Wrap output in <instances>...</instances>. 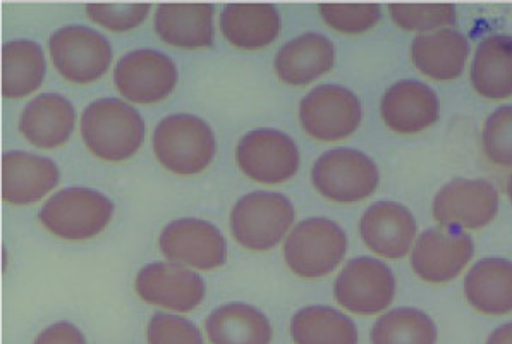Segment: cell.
<instances>
[{
	"mask_svg": "<svg viewBox=\"0 0 512 344\" xmlns=\"http://www.w3.org/2000/svg\"><path fill=\"white\" fill-rule=\"evenodd\" d=\"M160 252L169 262L198 271H214L227 262V240L215 224L183 217L169 222L159 236Z\"/></svg>",
	"mask_w": 512,
	"mask_h": 344,
	"instance_id": "obj_11",
	"label": "cell"
},
{
	"mask_svg": "<svg viewBox=\"0 0 512 344\" xmlns=\"http://www.w3.org/2000/svg\"><path fill=\"white\" fill-rule=\"evenodd\" d=\"M114 215V203L102 191L69 186L45 202L38 219L57 238L85 241L102 233Z\"/></svg>",
	"mask_w": 512,
	"mask_h": 344,
	"instance_id": "obj_4",
	"label": "cell"
},
{
	"mask_svg": "<svg viewBox=\"0 0 512 344\" xmlns=\"http://www.w3.org/2000/svg\"><path fill=\"white\" fill-rule=\"evenodd\" d=\"M507 195H509V200L512 202V172L511 176H509V179H507V185H506Z\"/></svg>",
	"mask_w": 512,
	"mask_h": 344,
	"instance_id": "obj_37",
	"label": "cell"
},
{
	"mask_svg": "<svg viewBox=\"0 0 512 344\" xmlns=\"http://www.w3.org/2000/svg\"><path fill=\"white\" fill-rule=\"evenodd\" d=\"M47 76L42 45L30 38H16L2 47V95L25 99L37 92Z\"/></svg>",
	"mask_w": 512,
	"mask_h": 344,
	"instance_id": "obj_27",
	"label": "cell"
},
{
	"mask_svg": "<svg viewBox=\"0 0 512 344\" xmlns=\"http://www.w3.org/2000/svg\"><path fill=\"white\" fill-rule=\"evenodd\" d=\"M205 331L212 344H270L272 341L269 317L241 301L215 308L205 320Z\"/></svg>",
	"mask_w": 512,
	"mask_h": 344,
	"instance_id": "obj_25",
	"label": "cell"
},
{
	"mask_svg": "<svg viewBox=\"0 0 512 344\" xmlns=\"http://www.w3.org/2000/svg\"><path fill=\"white\" fill-rule=\"evenodd\" d=\"M483 152L495 166L512 167V105L495 109L483 124Z\"/></svg>",
	"mask_w": 512,
	"mask_h": 344,
	"instance_id": "obj_32",
	"label": "cell"
},
{
	"mask_svg": "<svg viewBox=\"0 0 512 344\" xmlns=\"http://www.w3.org/2000/svg\"><path fill=\"white\" fill-rule=\"evenodd\" d=\"M179 73L176 62L165 52L138 49L117 62L114 81L124 99L133 104H157L171 97Z\"/></svg>",
	"mask_w": 512,
	"mask_h": 344,
	"instance_id": "obj_13",
	"label": "cell"
},
{
	"mask_svg": "<svg viewBox=\"0 0 512 344\" xmlns=\"http://www.w3.org/2000/svg\"><path fill=\"white\" fill-rule=\"evenodd\" d=\"M212 4H160L155 9V33L179 49H207L214 45Z\"/></svg>",
	"mask_w": 512,
	"mask_h": 344,
	"instance_id": "obj_21",
	"label": "cell"
},
{
	"mask_svg": "<svg viewBox=\"0 0 512 344\" xmlns=\"http://www.w3.org/2000/svg\"><path fill=\"white\" fill-rule=\"evenodd\" d=\"M487 344H512V322L492 331L488 336Z\"/></svg>",
	"mask_w": 512,
	"mask_h": 344,
	"instance_id": "obj_36",
	"label": "cell"
},
{
	"mask_svg": "<svg viewBox=\"0 0 512 344\" xmlns=\"http://www.w3.org/2000/svg\"><path fill=\"white\" fill-rule=\"evenodd\" d=\"M348 234L327 217H308L287 234L284 260L299 277L317 279L336 271L348 253Z\"/></svg>",
	"mask_w": 512,
	"mask_h": 344,
	"instance_id": "obj_5",
	"label": "cell"
},
{
	"mask_svg": "<svg viewBox=\"0 0 512 344\" xmlns=\"http://www.w3.org/2000/svg\"><path fill=\"white\" fill-rule=\"evenodd\" d=\"M220 30L238 49H263L281 35V13L274 4H227L220 14Z\"/></svg>",
	"mask_w": 512,
	"mask_h": 344,
	"instance_id": "obj_24",
	"label": "cell"
},
{
	"mask_svg": "<svg viewBox=\"0 0 512 344\" xmlns=\"http://www.w3.org/2000/svg\"><path fill=\"white\" fill-rule=\"evenodd\" d=\"M49 52L55 69L71 83L88 85L100 80L112 64V45L85 25L62 26L52 33Z\"/></svg>",
	"mask_w": 512,
	"mask_h": 344,
	"instance_id": "obj_8",
	"label": "cell"
},
{
	"mask_svg": "<svg viewBox=\"0 0 512 344\" xmlns=\"http://www.w3.org/2000/svg\"><path fill=\"white\" fill-rule=\"evenodd\" d=\"M334 295L351 314L377 315L394 301L396 277L391 267L378 258L354 257L337 274Z\"/></svg>",
	"mask_w": 512,
	"mask_h": 344,
	"instance_id": "obj_9",
	"label": "cell"
},
{
	"mask_svg": "<svg viewBox=\"0 0 512 344\" xmlns=\"http://www.w3.org/2000/svg\"><path fill=\"white\" fill-rule=\"evenodd\" d=\"M81 138L98 159L124 162L140 150L147 124L133 105L114 97L93 100L81 114Z\"/></svg>",
	"mask_w": 512,
	"mask_h": 344,
	"instance_id": "obj_1",
	"label": "cell"
},
{
	"mask_svg": "<svg viewBox=\"0 0 512 344\" xmlns=\"http://www.w3.org/2000/svg\"><path fill=\"white\" fill-rule=\"evenodd\" d=\"M468 54V38L454 28L421 33L411 43V59L416 69L437 81L459 78L463 74Z\"/></svg>",
	"mask_w": 512,
	"mask_h": 344,
	"instance_id": "obj_22",
	"label": "cell"
},
{
	"mask_svg": "<svg viewBox=\"0 0 512 344\" xmlns=\"http://www.w3.org/2000/svg\"><path fill=\"white\" fill-rule=\"evenodd\" d=\"M148 344H205L202 331L181 315L155 314L147 327Z\"/></svg>",
	"mask_w": 512,
	"mask_h": 344,
	"instance_id": "obj_34",
	"label": "cell"
},
{
	"mask_svg": "<svg viewBox=\"0 0 512 344\" xmlns=\"http://www.w3.org/2000/svg\"><path fill=\"white\" fill-rule=\"evenodd\" d=\"M432 210L440 228L482 229L499 212V191L485 179H452L433 198Z\"/></svg>",
	"mask_w": 512,
	"mask_h": 344,
	"instance_id": "obj_12",
	"label": "cell"
},
{
	"mask_svg": "<svg viewBox=\"0 0 512 344\" xmlns=\"http://www.w3.org/2000/svg\"><path fill=\"white\" fill-rule=\"evenodd\" d=\"M392 19L406 31H430L451 28L458 21V9L454 4H391Z\"/></svg>",
	"mask_w": 512,
	"mask_h": 344,
	"instance_id": "obj_30",
	"label": "cell"
},
{
	"mask_svg": "<svg viewBox=\"0 0 512 344\" xmlns=\"http://www.w3.org/2000/svg\"><path fill=\"white\" fill-rule=\"evenodd\" d=\"M311 183L330 202L356 203L377 191L380 172L365 152L356 148H332L315 160Z\"/></svg>",
	"mask_w": 512,
	"mask_h": 344,
	"instance_id": "obj_6",
	"label": "cell"
},
{
	"mask_svg": "<svg viewBox=\"0 0 512 344\" xmlns=\"http://www.w3.org/2000/svg\"><path fill=\"white\" fill-rule=\"evenodd\" d=\"M336 45L322 33H303L284 43L274 59L275 74L286 85H308L336 66Z\"/></svg>",
	"mask_w": 512,
	"mask_h": 344,
	"instance_id": "obj_20",
	"label": "cell"
},
{
	"mask_svg": "<svg viewBox=\"0 0 512 344\" xmlns=\"http://www.w3.org/2000/svg\"><path fill=\"white\" fill-rule=\"evenodd\" d=\"M153 154L167 171L179 176H196L215 157L214 129L202 117L172 114L155 126Z\"/></svg>",
	"mask_w": 512,
	"mask_h": 344,
	"instance_id": "obj_2",
	"label": "cell"
},
{
	"mask_svg": "<svg viewBox=\"0 0 512 344\" xmlns=\"http://www.w3.org/2000/svg\"><path fill=\"white\" fill-rule=\"evenodd\" d=\"M33 344H88L85 334L71 322H57L38 334Z\"/></svg>",
	"mask_w": 512,
	"mask_h": 344,
	"instance_id": "obj_35",
	"label": "cell"
},
{
	"mask_svg": "<svg viewBox=\"0 0 512 344\" xmlns=\"http://www.w3.org/2000/svg\"><path fill=\"white\" fill-rule=\"evenodd\" d=\"M437 326L418 308L399 307L378 317L372 327V344H437Z\"/></svg>",
	"mask_w": 512,
	"mask_h": 344,
	"instance_id": "obj_29",
	"label": "cell"
},
{
	"mask_svg": "<svg viewBox=\"0 0 512 344\" xmlns=\"http://www.w3.org/2000/svg\"><path fill=\"white\" fill-rule=\"evenodd\" d=\"M294 344H358L353 319L325 305L301 308L291 319Z\"/></svg>",
	"mask_w": 512,
	"mask_h": 344,
	"instance_id": "obj_28",
	"label": "cell"
},
{
	"mask_svg": "<svg viewBox=\"0 0 512 344\" xmlns=\"http://www.w3.org/2000/svg\"><path fill=\"white\" fill-rule=\"evenodd\" d=\"M76 124L71 100L61 93H40L25 105L19 117V133L38 148L52 150L69 142Z\"/></svg>",
	"mask_w": 512,
	"mask_h": 344,
	"instance_id": "obj_19",
	"label": "cell"
},
{
	"mask_svg": "<svg viewBox=\"0 0 512 344\" xmlns=\"http://www.w3.org/2000/svg\"><path fill=\"white\" fill-rule=\"evenodd\" d=\"M325 23L346 35H360L372 30L382 18L378 4H320Z\"/></svg>",
	"mask_w": 512,
	"mask_h": 344,
	"instance_id": "obj_31",
	"label": "cell"
},
{
	"mask_svg": "<svg viewBox=\"0 0 512 344\" xmlns=\"http://www.w3.org/2000/svg\"><path fill=\"white\" fill-rule=\"evenodd\" d=\"M360 236L373 253L380 257L403 258L413 250L418 224L413 212L399 202H375L361 215Z\"/></svg>",
	"mask_w": 512,
	"mask_h": 344,
	"instance_id": "obj_16",
	"label": "cell"
},
{
	"mask_svg": "<svg viewBox=\"0 0 512 344\" xmlns=\"http://www.w3.org/2000/svg\"><path fill=\"white\" fill-rule=\"evenodd\" d=\"M296 219L294 205L277 191H251L234 203L229 217L232 236L239 245L263 252L279 245Z\"/></svg>",
	"mask_w": 512,
	"mask_h": 344,
	"instance_id": "obj_3",
	"label": "cell"
},
{
	"mask_svg": "<svg viewBox=\"0 0 512 344\" xmlns=\"http://www.w3.org/2000/svg\"><path fill=\"white\" fill-rule=\"evenodd\" d=\"M136 293L148 305L193 312L202 305L207 286L198 272L174 262H150L135 281Z\"/></svg>",
	"mask_w": 512,
	"mask_h": 344,
	"instance_id": "obj_14",
	"label": "cell"
},
{
	"mask_svg": "<svg viewBox=\"0 0 512 344\" xmlns=\"http://www.w3.org/2000/svg\"><path fill=\"white\" fill-rule=\"evenodd\" d=\"M299 121L311 138L339 142L360 128L363 105L346 86L322 83L299 102Z\"/></svg>",
	"mask_w": 512,
	"mask_h": 344,
	"instance_id": "obj_7",
	"label": "cell"
},
{
	"mask_svg": "<svg viewBox=\"0 0 512 344\" xmlns=\"http://www.w3.org/2000/svg\"><path fill=\"white\" fill-rule=\"evenodd\" d=\"M464 296L480 314L512 312V262L502 257L478 260L464 277Z\"/></svg>",
	"mask_w": 512,
	"mask_h": 344,
	"instance_id": "obj_23",
	"label": "cell"
},
{
	"mask_svg": "<svg viewBox=\"0 0 512 344\" xmlns=\"http://www.w3.org/2000/svg\"><path fill=\"white\" fill-rule=\"evenodd\" d=\"M150 9V4H88L86 13L98 26L121 33L143 25Z\"/></svg>",
	"mask_w": 512,
	"mask_h": 344,
	"instance_id": "obj_33",
	"label": "cell"
},
{
	"mask_svg": "<svg viewBox=\"0 0 512 344\" xmlns=\"http://www.w3.org/2000/svg\"><path fill=\"white\" fill-rule=\"evenodd\" d=\"M61 181L54 160L25 150L2 155V200L11 205H31L42 200Z\"/></svg>",
	"mask_w": 512,
	"mask_h": 344,
	"instance_id": "obj_18",
	"label": "cell"
},
{
	"mask_svg": "<svg viewBox=\"0 0 512 344\" xmlns=\"http://www.w3.org/2000/svg\"><path fill=\"white\" fill-rule=\"evenodd\" d=\"M470 78L475 92L485 99L512 97V37L483 38L473 56Z\"/></svg>",
	"mask_w": 512,
	"mask_h": 344,
	"instance_id": "obj_26",
	"label": "cell"
},
{
	"mask_svg": "<svg viewBox=\"0 0 512 344\" xmlns=\"http://www.w3.org/2000/svg\"><path fill=\"white\" fill-rule=\"evenodd\" d=\"M473 255L475 241L470 234L454 229H427L413 245L411 267L427 283H449L464 271Z\"/></svg>",
	"mask_w": 512,
	"mask_h": 344,
	"instance_id": "obj_15",
	"label": "cell"
},
{
	"mask_svg": "<svg viewBox=\"0 0 512 344\" xmlns=\"http://www.w3.org/2000/svg\"><path fill=\"white\" fill-rule=\"evenodd\" d=\"M380 114L392 131L416 135L437 123L440 100L432 86L423 81H396L382 97Z\"/></svg>",
	"mask_w": 512,
	"mask_h": 344,
	"instance_id": "obj_17",
	"label": "cell"
},
{
	"mask_svg": "<svg viewBox=\"0 0 512 344\" xmlns=\"http://www.w3.org/2000/svg\"><path fill=\"white\" fill-rule=\"evenodd\" d=\"M239 169L263 185H279L298 174V145L291 136L274 128H260L241 136L236 147Z\"/></svg>",
	"mask_w": 512,
	"mask_h": 344,
	"instance_id": "obj_10",
	"label": "cell"
}]
</instances>
